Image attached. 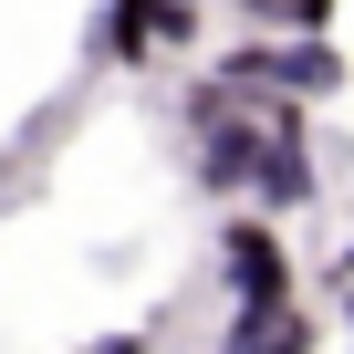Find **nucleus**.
I'll use <instances>...</instances> for the list:
<instances>
[{
  "label": "nucleus",
  "instance_id": "obj_3",
  "mask_svg": "<svg viewBox=\"0 0 354 354\" xmlns=\"http://www.w3.org/2000/svg\"><path fill=\"white\" fill-rule=\"evenodd\" d=\"M198 42V0H104V32H94V53L104 63H156V53H188Z\"/></svg>",
  "mask_w": 354,
  "mask_h": 354
},
{
  "label": "nucleus",
  "instance_id": "obj_4",
  "mask_svg": "<svg viewBox=\"0 0 354 354\" xmlns=\"http://www.w3.org/2000/svg\"><path fill=\"white\" fill-rule=\"evenodd\" d=\"M219 271H230V302H281V292H302L271 219H219Z\"/></svg>",
  "mask_w": 354,
  "mask_h": 354
},
{
  "label": "nucleus",
  "instance_id": "obj_7",
  "mask_svg": "<svg viewBox=\"0 0 354 354\" xmlns=\"http://www.w3.org/2000/svg\"><path fill=\"white\" fill-rule=\"evenodd\" d=\"M344 333H354V292H344Z\"/></svg>",
  "mask_w": 354,
  "mask_h": 354
},
{
  "label": "nucleus",
  "instance_id": "obj_5",
  "mask_svg": "<svg viewBox=\"0 0 354 354\" xmlns=\"http://www.w3.org/2000/svg\"><path fill=\"white\" fill-rule=\"evenodd\" d=\"M219 354H313V313H302V292H281V302H230Z\"/></svg>",
  "mask_w": 354,
  "mask_h": 354
},
{
  "label": "nucleus",
  "instance_id": "obj_2",
  "mask_svg": "<svg viewBox=\"0 0 354 354\" xmlns=\"http://www.w3.org/2000/svg\"><path fill=\"white\" fill-rule=\"evenodd\" d=\"M323 167H313V125H302V94L292 104H261V156H250V198L261 209H313Z\"/></svg>",
  "mask_w": 354,
  "mask_h": 354
},
{
  "label": "nucleus",
  "instance_id": "obj_1",
  "mask_svg": "<svg viewBox=\"0 0 354 354\" xmlns=\"http://www.w3.org/2000/svg\"><path fill=\"white\" fill-rule=\"evenodd\" d=\"M219 84L230 94H333L344 84V53L323 42V32H292V42H240V53H219Z\"/></svg>",
  "mask_w": 354,
  "mask_h": 354
},
{
  "label": "nucleus",
  "instance_id": "obj_6",
  "mask_svg": "<svg viewBox=\"0 0 354 354\" xmlns=\"http://www.w3.org/2000/svg\"><path fill=\"white\" fill-rule=\"evenodd\" d=\"M84 354H156V333H146V323H136V333H94Z\"/></svg>",
  "mask_w": 354,
  "mask_h": 354
}]
</instances>
